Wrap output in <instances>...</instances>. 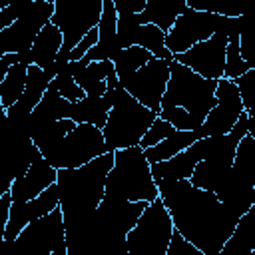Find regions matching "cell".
I'll return each mask as SVG.
<instances>
[{"label":"cell","instance_id":"2e32d148","mask_svg":"<svg viewBox=\"0 0 255 255\" xmlns=\"http://www.w3.org/2000/svg\"><path fill=\"white\" fill-rule=\"evenodd\" d=\"M54 183H58V169L50 165V161L40 153V149H36L30 169L26 171V175L12 181L8 191L12 195V201L28 203Z\"/></svg>","mask_w":255,"mask_h":255},{"label":"cell","instance_id":"e575fe53","mask_svg":"<svg viewBox=\"0 0 255 255\" xmlns=\"http://www.w3.org/2000/svg\"><path fill=\"white\" fill-rule=\"evenodd\" d=\"M28 4H30V2H12V4L4 6V8L0 10V30L10 28V26L26 12Z\"/></svg>","mask_w":255,"mask_h":255},{"label":"cell","instance_id":"d590c367","mask_svg":"<svg viewBox=\"0 0 255 255\" xmlns=\"http://www.w3.org/2000/svg\"><path fill=\"white\" fill-rule=\"evenodd\" d=\"M98 40H100V30H98V28L90 30V32L82 38V42L72 50L70 60H72V62H80V60H84V58H86V54H88V52L98 44Z\"/></svg>","mask_w":255,"mask_h":255},{"label":"cell","instance_id":"7402d4cb","mask_svg":"<svg viewBox=\"0 0 255 255\" xmlns=\"http://www.w3.org/2000/svg\"><path fill=\"white\" fill-rule=\"evenodd\" d=\"M255 249V203L237 221L235 231L223 245L219 255H251Z\"/></svg>","mask_w":255,"mask_h":255},{"label":"cell","instance_id":"ba28073f","mask_svg":"<svg viewBox=\"0 0 255 255\" xmlns=\"http://www.w3.org/2000/svg\"><path fill=\"white\" fill-rule=\"evenodd\" d=\"M108 151L110 149L100 128L90 124H78L46 159L56 169H76Z\"/></svg>","mask_w":255,"mask_h":255},{"label":"cell","instance_id":"e0dca14e","mask_svg":"<svg viewBox=\"0 0 255 255\" xmlns=\"http://www.w3.org/2000/svg\"><path fill=\"white\" fill-rule=\"evenodd\" d=\"M147 205L149 203L145 201H118L104 197V201L96 211V221L112 233L128 235L135 227Z\"/></svg>","mask_w":255,"mask_h":255},{"label":"cell","instance_id":"8fae6325","mask_svg":"<svg viewBox=\"0 0 255 255\" xmlns=\"http://www.w3.org/2000/svg\"><path fill=\"white\" fill-rule=\"evenodd\" d=\"M225 22H227V16L193 10L187 6L183 14L175 20L173 28L165 34V46L173 56L183 54L191 50L195 44L209 40L217 30L223 28Z\"/></svg>","mask_w":255,"mask_h":255},{"label":"cell","instance_id":"5b68a950","mask_svg":"<svg viewBox=\"0 0 255 255\" xmlns=\"http://www.w3.org/2000/svg\"><path fill=\"white\" fill-rule=\"evenodd\" d=\"M157 120V114H153L149 108L139 104L133 96H129L122 86L118 88L116 104L110 110L104 137L110 151L137 147L147 133V129Z\"/></svg>","mask_w":255,"mask_h":255},{"label":"cell","instance_id":"f1b7e54d","mask_svg":"<svg viewBox=\"0 0 255 255\" xmlns=\"http://www.w3.org/2000/svg\"><path fill=\"white\" fill-rule=\"evenodd\" d=\"M239 24V50L241 58L249 66V70H255V10H247L241 16H237Z\"/></svg>","mask_w":255,"mask_h":255},{"label":"cell","instance_id":"d6a6232c","mask_svg":"<svg viewBox=\"0 0 255 255\" xmlns=\"http://www.w3.org/2000/svg\"><path fill=\"white\" fill-rule=\"evenodd\" d=\"M56 82H58V90H60V96L72 104H78L86 98V92L76 84L74 76L68 74L66 70H62L58 76H56Z\"/></svg>","mask_w":255,"mask_h":255},{"label":"cell","instance_id":"d4e9b609","mask_svg":"<svg viewBox=\"0 0 255 255\" xmlns=\"http://www.w3.org/2000/svg\"><path fill=\"white\" fill-rule=\"evenodd\" d=\"M26 82H28V66L16 64L8 70L6 78L0 82V108H2V112L10 110L14 104L20 102V98L24 96V90H26Z\"/></svg>","mask_w":255,"mask_h":255},{"label":"cell","instance_id":"b9f144b4","mask_svg":"<svg viewBox=\"0 0 255 255\" xmlns=\"http://www.w3.org/2000/svg\"><path fill=\"white\" fill-rule=\"evenodd\" d=\"M247 116H255V110H249V112H247Z\"/></svg>","mask_w":255,"mask_h":255},{"label":"cell","instance_id":"3957f363","mask_svg":"<svg viewBox=\"0 0 255 255\" xmlns=\"http://www.w3.org/2000/svg\"><path fill=\"white\" fill-rule=\"evenodd\" d=\"M114 167L106 179V197L118 201L153 203L159 197L157 183L151 175V163L143 149L128 147L114 151Z\"/></svg>","mask_w":255,"mask_h":255},{"label":"cell","instance_id":"ee69618b","mask_svg":"<svg viewBox=\"0 0 255 255\" xmlns=\"http://www.w3.org/2000/svg\"><path fill=\"white\" fill-rule=\"evenodd\" d=\"M251 255H255V249H253V253H251Z\"/></svg>","mask_w":255,"mask_h":255},{"label":"cell","instance_id":"7bdbcfd3","mask_svg":"<svg viewBox=\"0 0 255 255\" xmlns=\"http://www.w3.org/2000/svg\"><path fill=\"white\" fill-rule=\"evenodd\" d=\"M253 201H255V187H253Z\"/></svg>","mask_w":255,"mask_h":255},{"label":"cell","instance_id":"7c38bea8","mask_svg":"<svg viewBox=\"0 0 255 255\" xmlns=\"http://www.w3.org/2000/svg\"><path fill=\"white\" fill-rule=\"evenodd\" d=\"M20 255H52L68 247V231L64 223L62 207H56L50 215L28 223V227L14 241Z\"/></svg>","mask_w":255,"mask_h":255},{"label":"cell","instance_id":"1f68e13d","mask_svg":"<svg viewBox=\"0 0 255 255\" xmlns=\"http://www.w3.org/2000/svg\"><path fill=\"white\" fill-rule=\"evenodd\" d=\"M177 129L169 124V122H165V120H161L159 116H157V120L153 122V126L147 129V133L143 135V139H141V143H139V147L141 149H147V147H153V145H157V143H161L163 139H167L169 135H173Z\"/></svg>","mask_w":255,"mask_h":255},{"label":"cell","instance_id":"d6986e66","mask_svg":"<svg viewBox=\"0 0 255 255\" xmlns=\"http://www.w3.org/2000/svg\"><path fill=\"white\" fill-rule=\"evenodd\" d=\"M116 96H118V90H108L102 98L86 96L82 102L74 104L70 120H74L76 124H90V126L104 129L108 116H110V110L116 104Z\"/></svg>","mask_w":255,"mask_h":255},{"label":"cell","instance_id":"8d00e7d4","mask_svg":"<svg viewBox=\"0 0 255 255\" xmlns=\"http://www.w3.org/2000/svg\"><path fill=\"white\" fill-rule=\"evenodd\" d=\"M165 255H205V253L197 249L195 245H191L187 239H183L177 231H173V237H171V243Z\"/></svg>","mask_w":255,"mask_h":255},{"label":"cell","instance_id":"4316f807","mask_svg":"<svg viewBox=\"0 0 255 255\" xmlns=\"http://www.w3.org/2000/svg\"><path fill=\"white\" fill-rule=\"evenodd\" d=\"M133 46L145 48L157 60H167V62L173 60V54L165 46V32L153 24H143L137 28V32L133 36Z\"/></svg>","mask_w":255,"mask_h":255},{"label":"cell","instance_id":"9a60e30c","mask_svg":"<svg viewBox=\"0 0 255 255\" xmlns=\"http://www.w3.org/2000/svg\"><path fill=\"white\" fill-rule=\"evenodd\" d=\"M215 98H217V106L209 112L203 126L197 128L199 137L227 135L239 122L241 114H245L243 100H241V94H239V88L235 86V82H231L227 78L219 80Z\"/></svg>","mask_w":255,"mask_h":255},{"label":"cell","instance_id":"f35d334b","mask_svg":"<svg viewBox=\"0 0 255 255\" xmlns=\"http://www.w3.org/2000/svg\"><path fill=\"white\" fill-rule=\"evenodd\" d=\"M10 209H12V195L10 191H2L0 195V235L4 233V227L10 219Z\"/></svg>","mask_w":255,"mask_h":255},{"label":"cell","instance_id":"ffe728a7","mask_svg":"<svg viewBox=\"0 0 255 255\" xmlns=\"http://www.w3.org/2000/svg\"><path fill=\"white\" fill-rule=\"evenodd\" d=\"M185 8H187V0H147L145 10L137 14V22L139 26L153 24L167 34Z\"/></svg>","mask_w":255,"mask_h":255},{"label":"cell","instance_id":"8992f818","mask_svg":"<svg viewBox=\"0 0 255 255\" xmlns=\"http://www.w3.org/2000/svg\"><path fill=\"white\" fill-rule=\"evenodd\" d=\"M253 187H255V139L247 133L239 145L223 187L215 193L217 199L237 217L241 219L253 201Z\"/></svg>","mask_w":255,"mask_h":255},{"label":"cell","instance_id":"30bf717a","mask_svg":"<svg viewBox=\"0 0 255 255\" xmlns=\"http://www.w3.org/2000/svg\"><path fill=\"white\" fill-rule=\"evenodd\" d=\"M56 4L52 0H32L26 12L0 34V56L2 54H24L30 52L38 34L52 22Z\"/></svg>","mask_w":255,"mask_h":255},{"label":"cell","instance_id":"f546056e","mask_svg":"<svg viewBox=\"0 0 255 255\" xmlns=\"http://www.w3.org/2000/svg\"><path fill=\"white\" fill-rule=\"evenodd\" d=\"M28 217H30V223L32 221H38L46 215H50L56 207H60V187L58 183L50 185L46 191H42L36 199L28 201Z\"/></svg>","mask_w":255,"mask_h":255},{"label":"cell","instance_id":"ab89813d","mask_svg":"<svg viewBox=\"0 0 255 255\" xmlns=\"http://www.w3.org/2000/svg\"><path fill=\"white\" fill-rule=\"evenodd\" d=\"M2 255H20L14 247V241H2ZM52 255H70V253H68V247H66V249H60Z\"/></svg>","mask_w":255,"mask_h":255},{"label":"cell","instance_id":"60d3db41","mask_svg":"<svg viewBox=\"0 0 255 255\" xmlns=\"http://www.w3.org/2000/svg\"><path fill=\"white\" fill-rule=\"evenodd\" d=\"M247 133L255 139V116H249V120H247Z\"/></svg>","mask_w":255,"mask_h":255},{"label":"cell","instance_id":"277c9868","mask_svg":"<svg viewBox=\"0 0 255 255\" xmlns=\"http://www.w3.org/2000/svg\"><path fill=\"white\" fill-rule=\"evenodd\" d=\"M169 72L171 76L167 82V90L161 98V110L181 108L201 128L209 112L217 106L215 92L219 80L201 78L199 74H195L193 70L185 68L175 60L169 64Z\"/></svg>","mask_w":255,"mask_h":255},{"label":"cell","instance_id":"484cf974","mask_svg":"<svg viewBox=\"0 0 255 255\" xmlns=\"http://www.w3.org/2000/svg\"><path fill=\"white\" fill-rule=\"evenodd\" d=\"M76 126H78V124H76L74 120L52 122V124L44 126V128L32 137V141H34V145L40 149V153H42L44 157H48V155L64 141V137H66Z\"/></svg>","mask_w":255,"mask_h":255},{"label":"cell","instance_id":"7a4b0ae2","mask_svg":"<svg viewBox=\"0 0 255 255\" xmlns=\"http://www.w3.org/2000/svg\"><path fill=\"white\" fill-rule=\"evenodd\" d=\"M114 151L76 169H58L60 207L66 231L90 221L106 197V179L114 167Z\"/></svg>","mask_w":255,"mask_h":255},{"label":"cell","instance_id":"603a6c76","mask_svg":"<svg viewBox=\"0 0 255 255\" xmlns=\"http://www.w3.org/2000/svg\"><path fill=\"white\" fill-rule=\"evenodd\" d=\"M116 72L114 62H92L88 64L80 74L74 76L76 84L86 92V96L102 98L108 92V78Z\"/></svg>","mask_w":255,"mask_h":255},{"label":"cell","instance_id":"cb8c5ba5","mask_svg":"<svg viewBox=\"0 0 255 255\" xmlns=\"http://www.w3.org/2000/svg\"><path fill=\"white\" fill-rule=\"evenodd\" d=\"M197 139H201L199 133H197V129H193V131H179V129H177L173 135H169V137L163 139L161 143L143 149V153H145V157H147L149 163L167 161V159H171L173 155L185 151V149H187L191 143H195Z\"/></svg>","mask_w":255,"mask_h":255},{"label":"cell","instance_id":"52a82bcc","mask_svg":"<svg viewBox=\"0 0 255 255\" xmlns=\"http://www.w3.org/2000/svg\"><path fill=\"white\" fill-rule=\"evenodd\" d=\"M173 231L171 215L161 197H157L145 207L135 227L126 235L128 251L129 255H165Z\"/></svg>","mask_w":255,"mask_h":255},{"label":"cell","instance_id":"9c48e42d","mask_svg":"<svg viewBox=\"0 0 255 255\" xmlns=\"http://www.w3.org/2000/svg\"><path fill=\"white\" fill-rule=\"evenodd\" d=\"M52 24L60 28L64 36L62 50L70 52L82 42V38L98 28L104 12V0H56Z\"/></svg>","mask_w":255,"mask_h":255},{"label":"cell","instance_id":"4dcf8cb0","mask_svg":"<svg viewBox=\"0 0 255 255\" xmlns=\"http://www.w3.org/2000/svg\"><path fill=\"white\" fill-rule=\"evenodd\" d=\"M245 72H249V66L245 64V60L241 58V50H239V40H229L227 44V54H225V78L235 82L237 78H241Z\"/></svg>","mask_w":255,"mask_h":255},{"label":"cell","instance_id":"6da1fadb","mask_svg":"<svg viewBox=\"0 0 255 255\" xmlns=\"http://www.w3.org/2000/svg\"><path fill=\"white\" fill-rule=\"evenodd\" d=\"M155 183L171 215L173 229L205 255H219L239 219L215 193L191 185L189 179Z\"/></svg>","mask_w":255,"mask_h":255},{"label":"cell","instance_id":"74e56055","mask_svg":"<svg viewBox=\"0 0 255 255\" xmlns=\"http://www.w3.org/2000/svg\"><path fill=\"white\" fill-rule=\"evenodd\" d=\"M147 0H114L118 14H141Z\"/></svg>","mask_w":255,"mask_h":255},{"label":"cell","instance_id":"836d02e7","mask_svg":"<svg viewBox=\"0 0 255 255\" xmlns=\"http://www.w3.org/2000/svg\"><path fill=\"white\" fill-rule=\"evenodd\" d=\"M235 86L239 88V94H241L245 112L255 110V70H249L241 78H237L235 80Z\"/></svg>","mask_w":255,"mask_h":255},{"label":"cell","instance_id":"44dd1931","mask_svg":"<svg viewBox=\"0 0 255 255\" xmlns=\"http://www.w3.org/2000/svg\"><path fill=\"white\" fill-rule=\"evenodd\" d=\"M62 46H64V36L60 32V28L50 22L48 26L42 28V32L38 34V38L30 50L32 64L42 68V70L54 68V62H56Z\"/></svg>","mask_w":255,"mask_h":255},{"label":"cell","instance_id":"4fadbf2b","mask_svg":"<svg viewBox=\"0 0 255 255\" xmlns=\"http://www.w3.org/2000/svg\"><path fill=\"white\" fill-rule=\"evenodd\" d=\"M227 22L221 30H217L209 40L195 44L191 50L173 56L175 62L183 64L185 68L193 70L201 78L207 80H223L225 78V54H227Z\"/></svg>","mask_w":255,"mask_h":255},{"label":"cell","instance_id":"83f0119b","mask_svg":"<svg viewBox=\"0 0 255 255\" xmlns=\"http://www.w3.org/2000/svg\"><path fill=\"white\" fill-rule=\"evenodd\" d=\"M153 60V56L141 48V46H129L126 50H122L116 60H114V66H116V74L120 78V82L128 80L129 76H133L137 70H141L145 64H149Z\"/></svg>","mask_w":255,"mask_h":255},{"label":"cell","instance_id":"5bb4252c","mask_svg":"<svg viewBox=\"0 0 255 255\" xmlns=\"http://www.w3.org/2000/svg\"><path fill=\"white\" fill-rule=\"evenodd\" d=\"M171 62L153 58L149 64H145L141 70H137L133 76L120 82V86L129 96H133L139 104H143L145 108H149L153 114L159 116L161 98L167 90V82H169V76H171V72H169Z\"/></svg>","mask_w":255,"mask_h":255},{"label":"cell","instance_id":"ac0fdd59","mask_svg":"<svg viewBox=\"0 0 255 255\" xmlns=\"http://www.w3.org/2000/svg\"><path fill=\"white\" fill-rule=\"evenodd\" d=\"M98 30H100L98 44L82 60L86 66L92 62H106V60L114 62L116 56L122 52L118 42V10L114 6V0H104V12L98 24Z\"/></svg>","mask_w":255,"mask_h":255}]
</instances>
